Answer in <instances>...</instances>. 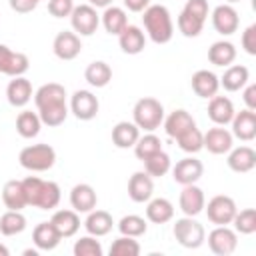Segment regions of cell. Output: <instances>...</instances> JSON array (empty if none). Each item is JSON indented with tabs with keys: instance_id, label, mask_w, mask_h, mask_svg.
Instances as JSON below:
<instances>
[{
	"instance_id": "cell-22",
	"label": "cell",
	"mask_w": 256,
	"mask_h": 256,
	"mask_svg": "<svg viewBox=\"0 0 256 256\" xmlns=\"http://www.w3.org/2000/svg\"><path fill=\"white\" fill-rule=\"evenodd\" d=\"M226 164L232 172L246 174V172L254 170V166H256V152L250 146H238V148L232 146L230 152H228Z\"/></svg>"
},
{
	"instance_id": "cell-2",
	"label": "cell",
	"mask_w": 256,
	"mask_h": 256,
	"mask_svg": "<svg viewBox=\"0 0 256 256\" xmlns=\"http://www.w3.org/2000/svg\"><path fill=\"white\" fill-rule=\"evenodd\" d=\"M26 192V204L40 210H54L60 204V186L52 180H42L38 176H26L22 180Z\"/></svg>"
},
{
	"instance_id": "cell-34",
	"label": "cell",
	"mask_w": 256,
	"mask_h": 256,
	"mask_svg": "<svg viewBox=\"0 0 256 256\" xmlns=\"http://www.w3.org/2000/svg\"><path fill=\"white\" fill-rule=\"evenodd\" d=\"M208 60L214 66L226 68L236 60V46L228 40H218L208 48Z\"/></svg>"
},
{
	"instance_id": "cell-7",
	"label": "cell",
	"mask_w": 256,
	"mask_h": 256,
	"mask_svg": "<svg viewBox=\"0 0 256 256\" xmlns=\"http://www.w3.org/2000/svg\"><path fill=\"white\" fill-rule=\"evenodd\" d=\"M206 216L214 226H228L232 224L234 214L238 212V206L234 202V198L226 196V194H218L214 198L208 200V204H204Z\"/></svg>"
},
{
	"instance_id": "cell-31",
	"label": "cell",
	"mask_w": 256,
	"mask_h": 256,
	"mask_svg": "<svg viewBox=\"0 0 256 256\" xmlns=\"http://www.w3.org/2000/svg\"><path fill=\"white\" fill-rule=\"evenodd\" d=\"M100 22H102V26H104V30H106L108 34L118 36V34L128 26V14H126L124 8L112 4V6L104 8V12H102V16H100Z\"/></svg>"
},
{
	"instance_id": "cell-11",
	"label": "cell",
	"mask_w": 256,
	"mask_h": 256,
	"mask_svg": "<svg viewBox=\"0 0 256 256\" xmlns=\"http://www.w3.org/2000/svg\"><path fill=\"white\" fill-rule=\"evenodd\" d=\"M170 170H172L174 182H178L180 186H186V184H196L202 178L204 164L194 156H186V158L178 160Z\"/></svg>"
},
{
	"instance_id": "cell-15",
	"label": "cell",
	"mask_w": 256,
	"mask_h": 256,
	"mask_svg": "<svg viewBox=\"0 0 256 256\" xmlns=\"http://www.w3.org/2000/svg\"><path fill=\"white\" fill-rule=\"evenodd\" d=\"M52 52L60 60H74L82 52L80 36L76 32H70V30L58 32L56 38H54V42H52Z\"/></svg>"
},
{
	"instance_id": "cell-9",
	"label": "cell",
	"mask_w": 256,
	"mask_h": 256,
	"mask_svg": "<svg viewBox=\"0 0 256 256\" xmlns=\"http://www.w3.org/2000/svg\"><path fill=\"white\" fill-rule=\"evenodd\" d=\"M30 68V60L24 52H14L10 46L0 44V74L16 78L24 76Z\"/></svg>"
},
{
	"instance_id": "cell-47",
	"label": "cell",
	"mask_w": 256,
	"mask_h": 256,
	"mask_svg": "<svg viewBox=\"0 0 256 256\" xmlns=\"http://www.w3.org/2000/svg\"><path fill=\"white\" fill-rule=\"evenodd\" d=\"M72 10H74L72 0H48V12L54 18H66L72 14Z\"/></svg>"
},
{
	"instance_id": "cell-51",
	"label": "cell",
	"mask_w": 256,
	"mask_h": 256,
	"mask_svg": "<svg viewBox=\"0 0 256 256\" xmlns=\"http://www.w3.org/2000/svg\"><path fill=\"white\" fill-rule=\"evenodd\" d=\"M124 8H128L130 12H144L150 6V0H122Z\"/></svg>"
},
{
	"instance_id": "cell-32",
	"label": "cell",
	"mask_w": 256,
	"mask_h": 256,
	"mask_svg": "<svg viewBox=\"0 0 256 256\" xmlns=\"http://www.w3.org/2000/svg\"><path fill=\"white\" fill-rule=\"evenodd\" d=\"M140 136V128L134 124V122H128V120H122L118 124H114L112 128V144L116 148H132L136 144Z\"/></svg>"
},
{
	"instance_id": "cell-17",
	"label": "cell",
	"mask_w": 256,
	"mask_h": 256,
	"mask_svg": "<svg viewBox=\"0 0 256 256\" xmlns=\"http://www.w3.org/2000/svg\"><path fill=\"white\" fill-rule=\"evenodd\" d=\"M154 194V178L148 176L144 170H138L130 176L128 180V196L132 202L136 204H142V202H148Z\"/></svg>"
},
{
	"instance_id": "cell-24",
	"label": "cell",
	"mask_w": 256,
	"mask_h": 256,
	"mask_svg": "<svg viewBox=\"0 0 256 256\" xmlns=\"http://www.w3.org/2000/svg\"><path fill=\"white\" fill-rule=\"evenodd\" d=\"M234 104L228 96H212L208 102V118L216 124V126H226L232 122L234 118Z\"/></svg>"
},
{
	"instance_id": "cell-53",
	"label": "cell",
	"mask_w": 256,
	"mask_h": 256,
	"mask_svg": "<svg viewBox=\"0 0 256 256\" xmlns=\"http://www.w3.org/2000/svg\"><path fill=\"white\" fill-rule=\"evenodd\" d=\"M8 254H10V250L4 244H0V256H8Z\"/></svg>"
},
{
	"instance_id": "cell-13",
	"label": "cell",
	"mask_w": 256,
	"mask_h": 256,
	"mask_svg": "<svg viewBox=\"0 0 256 256\" xmlns=\"http://www.w3.org/2000/svg\"><path fill=\"white\" fill-rule=\"evenodd\" d=\"M202 146L210 154H216V156L228 154L230 148L234 146V136L224 126H214V128H208V132L202 134Z\"/></svg>"
},
{
	"instance_id": "cell-16",
	"label": "cell",
	"mask_w": 256,
	"mask_h": 256,
	"mask_svg": "<svg viewBox=\"0 0 256 256\" xmlns=\"http://www.w3.org/2000/svg\"><path fill=\"white\" fill-rule=\"evenodd\" d=\"M232 136L242 140V142H252L256 138V112L254 110H240L234 112L232 118Z\"/></svg>"
},
{
	"instance_id": "cell-49",
	"label": "cell",
	"mask_w": 256,
	"mask_h": 256,
	"mask_svg": "<svg viewBox=\"0 0 256 256\" xmlns=\"http://www.w3.org/2000/svg\"><path fill=\"white\" fill-rule=\"evenodd\" d=\"M8 4H10V8H12L14 12H18V14H28V12L36 10V6H38L36 0H8Z\"/></svg>"
},
{
	"instance_id": "cell-54",
	"label": "cell",
	"mask_w": 256,
	"mask_h": 256,
	"mask_svg": "<svg viewBox=\"0 0 256 256\" xmlns=\"http://www.w3.org/2000/svg\"><path fill=\"white\" fill-rule=\"evenodd\" d=\"M24 256H38V250H24Z\"/></svg>"
},
{
	"instance_id": "cell-21",
	"label": "cell",
	"mask_w": 256,
	"mask_h": 256,
	"mask_svg": "<svg viewBox=\"0 0 256 256\" xmlns=\"http://www.w3.org/2000/svg\"><path fill=\"white\" fill-rule=\"evenodd\" d=\"M98 204V196L96 190L90 184H76L70 190V206L72 210H76L78 214H88L90 210H94Z\"/></svg>"
},
{
	"instance_id": "cell-4",
	"label": "cell",
	"mask_w": 256,
	"mask_h": 256,
	"mask_svg": "<svg viewBox=\"0 0 256 256\" xmlns=\"http://www.w3.org/2000/svg\"><path fill=\"white\" fill-rule=\"evenodd\" d=\"M132 122L144 132H154L164 122V106H162V102L152 98V96L140 98L132 108Z\"/></svg>"
},
{
	"instance_id": "cell-28",
	"label": "cell",
	"mask_w": 256,
	"mask_h": 256,
	"mask_svg": "<svg viewBox=\"0 0 256 256\" xmlns=\"http://www.w3.org/2000/svg\"><path fill=\"white\" fill-rule=\"evenodd\" d=\"M50 222L54 224V228L58 230V234L62 238H72L78 230H80V216L76 210H56L50 218Z\"/></svg>"
},
{
	"instance_id": "cell-14",
	"label": "cell",
	"mask_w": 256,
	"mask_h": 256,
	"mask_svg": "<svg viewBox=\"0 0 256 256\" xmlns=\"http://www.w3.org/2000/svg\"><path fill=\"white\" fill-rule=\"evenodd\" d=\"M212 26L218 34L230 36L240 26V16L232 4H220L212 10Z\"/></svg>"
},
{
	"instance_id": "cell-56",
	"label": "cell",
	"mask_w": 256,
	"mask_h": 256,
	"mask_svg": "<svg viewBox=\"0 0 256 256\" xmlns=\"http://www.w3.org/2000/svg\"><path fill=\"white\" fill-rule=\"evenodd\" d=\"M36 2H38V4H40V2H42V0H36Z\"/></svg>"
},
{
	"instance_id": "cell-48",
	"label": "cell",
	"mask_w": 256,
	"mask_h": 256,
	"mask_svg": "<svg viewBox=\"0 0 256 256\" xmlns=\"http://www.w3.org/2000/svg\"><path fill=\"white\" fill-rule=\"evenodd\" d=\"M240 44H242V48H244L246 54L256 56V24H250V26L242 32Z\"/></svg>"
},
{
	"instance_id": "cell-8",
	"label": "cell",
	"mask_w": 256,
	"mask_h": 256,
	"mask_svg": "<svg viewBox=\"0 0 256 256\" xmlns=\"http://www.w3.org/2000/svg\"><path fill=\"white\" fill-rule=\"evenodd\" d=\"M70 24L78 36H92L100 26V14L96 12L94 6L80 4V6H74L70 14Z\"/></svg>"
},
{
	"instance_id": "cell-6",
	"label": "cell",
	"mask_w": 256,
	"mask_h": 256,
	"mask_svg": "<svg viewBox=\"0 0 256 256\" xmlns=\"http://www.w3.org/2000/svg\"><path fill=\"white\" fill-rule=\"evenodd\" d=\"M172 234L176 238V242L184 248H200L206 240V230L204 226L194 218V216H184V218H178L174 222V228H172Z\"/></svg>"
},
{
	"instance_id": "cell-23",
	"label": "cell",
	"mask_w": 256,
	"mask_h": 256,
	"mask_svg": "<svg viewBox=\"0 0 256 256\" xmlns=\"http://www.w3.org/2000/svg\"><path fill=\"white\" fill-rule=\"evenodd\" d=\"M118 44H120V48H122L124 54L136 56V54H140L146 48V34L142 32V28H138L134 24H128L118 34Z\"/></svg>"
},
{
	"instance_id": "cell-41",
	"label": "cell",
	"mask_w": 256,
	"mask_h": 256,
	"mask_svg": "<svg viewBox=\"0 0 256 256\" xmlns=\"http://www.w3.org/2000/svg\"><path fill=\"white\" fill-rule=\"evenodd\" d=\"M176 144H178V148L182 150V152H186V154H196V152H200L204 146H202V132L196 128V126H192V128H188L186 132H182L178 138H176Z\"/></svg>"
},
{
	"instance_id": "cell-55",
	"label": "cell",
	"mask_w": 256,
	"mask_h": 256,
	"mask_svg": "<svg viewBox=\"0 0 256 256\" xmlns=\"http://www.w3.org/2000/svg\"><path fill=\"white\" fill-rule=\"evenodd\" d=\"M234 2H240V0H226V4H234Z\"/></svg>"
},
{
	"instance_id": "cell-12",
	"label": "cell",
	"mask_w": 256,
	"mask_h": 256,
	"mask_svg": "<svg viewBox=\"0 0 256 256\" xmlns=\"http://www.w3.org/2000/svg\"><path fill=\"white\" fill-rule=\"evenodd\" d=\"M238 246V234L234 228L228 226H216L208 234V248L218 256H228Z\"/></svg>"
},
{
	"instance_id": "cell-18",
	"label": "cell",
	"mask_w": 256,
	"mask_h": 256,
	"mask_svg": "<svg viewBox=\"0 0 256 256\" xmlns=\"http://www.w3.org/2000/svg\"><path fill=\"white\" fill-rule=\"evenodd\" d=\"M178 204H180V210L184 212V216H198L204 210V204H206L204 190L196 184H186L180 192Z\"/></svg>"
},
{
	"instance_id": "cell-52",
	"label": "cell",
	"mask_w": 256,
	"mask_h": 256,
	"mask_svg": "<svg viewBox=\"0 0 256 256\" xmlns=\"http://www.w3.org/2000/svg\"><path fill=\"white\" fill-rule=\"evenodd\" d=\"M112 2L114 0H88V4L94 8H108V6H112Z\"/></svg>"
},
{
	"instance_id": "cell-44",
	"label": "cell",
	"mask_w": 256,
	"mask_h": 256,
	"mask_svg": "<svg viewBox=\"0 0 256 256\" xmlns=\"http://www.w3.org/2000/svg\"><path fill=\"white\" fill-rule=\"evenodd\" d=\"M74 256H102V244L100 240H96V236H82L80 240L74 242V248H72Z\"/></svg>"
},
{
	"instance_id": "cell-50",
	"label": "cell",
	"mask_w": 256,
	"mask_h": 256,
	"mask_svg": "<svg viewBox=\"0 0 256 256\" xmlns=\"http://www.w3.org/2000/svg\"><path fill=\"white\" fill-rule=\"evenodd\" d=\"M242 90H244L242 92V100H244L246 108L256 112V84H246Z\"/></svg>"
},
{
	"instance_id": "cell-46",
	"label": "cell",
	"mask_w": 256,
	"mask_h": 256,
	"mask_svg": "<svg viewBox=\"0 0 256 256\" xmlns=\"http://www.w3.org/2000/svg\"><path fill=\"white\" fill-rule=\"evenodd\" d=\"M182 10L188 12L190 16H194V18L202 20V22H206V18H208V14H210L208 0H186V4H184Z\"/></svg>"
},
{
	"instance_id": "cell-43",
	"label": "cell",
	"mask_w": 256,
	"mask_h": 256,
	"mask_svg": "<svg viewBox=\"0 0 256 256\" xmlns=\"http://www.w3.org/2000/svg\"><path fill=\"white\" fill-rule=\"evenodd\" d=\"M138 254H140V244L132 236L122 234L110 246V256H138Z\"/></svg>"
},
{
	"instance_id": "cell-38",
	"label": "cell",
	"mask_w": 256,
	"mask_h": 256,
	"mask_svg": "<svg viewBox=\"0 0 256 256\" xmlns=\"http://www.w3.org/2000/svg\"><path fill=\"white\" fill-rule=\"evenodd\" d=\"M142 162H144V172H146L148 176H152V178H162V176H166V174L170 172V168H172V160H170V156H168L164 150H160V152L148 156V158L142 160Z\"/></svg>"
},
{
	"instance_id": "cell-45",
	"label": "cell",
	"mask_w": 256,
	"mask_h": 256,
	"mask_svg": "<svg viewBox=\"0 0 256 256\" xmlns=\"http://www.w3.org/2000/svg\"><path fill=\"white\" fill-rule=\"evenodd\" d=\"M176 24H178V30L182 32V36H186V38H196V36H200L202 28H204V22H202V20L190 16V14L184 12V10L180 12Z\"/></svg>"
},
{
	"instance_id": "cell-37",
	"label": "cell",
	"mask_w": 256,
	"mask_h": 256,
	"mask_svg": "<svg viewBox=\"0 0 256 256\" xmlns=\"http://www.w3.org/2000/svg\"><path fill=\"white\" fill-rule=\"evenodd\" d=\"M26 216L22 210H6L0 216V234L4 236H16L26 230Z\"/></svg>"
},
{
	"instance_id": "cell-20",
	"label": "cell",
	"mask_w": 256,
	"mask_h": 256,
	"mask_svg": "<svg viewBox=\"0 0 256 256\" xmlns=\"http://www.w3.org/2000/svg\"><path fill=\"white\" fill-rule=\"evenodd\" d=\"M32 84H30V80L28 78H24V76H16V78H12L10 82H8V86H6V100H8V104L10 106H14V108H24L30 100H32Z\"/></svg>"
},
{
	"instance_id": "cell-1",
	"label": "cell",
	"mask_w": 256,
	"mask_h": 256,
	"mask_svg": "<svg viewBox=\"0 0 256 256\" xmlns=\"http://www.w3.org/2000/svg\"><path fill=\"white\" fill-rule=\"evenodd\" d=\"M34 104L38 108V116L42 124L56 128L64 124L68 118V104H66V88L58 82L42 84L34 92Z\"/></svg>"
},
{
	"instance_id": "cell-26",
	"label": "cell",
	"mask_w": 256,
	"mask_h": 256,
	"mask_svg": "<svg viewBox=\"0 0 256 256\" xmlns=\"http://www.w3.org/2000/svg\"><path fill=\"white\" fill-rule=\"evenodd\" d=\"M218 80H220V86L226 92H238L248 84L250 70L246 66H242V64H230V66H226L224 74Z\"/></svg>"
},
{
	"instance_id": "cell-40",
	"label": "cell",
	"mask_w": 256,
	"mask_h": 256,
	"mask_svg": "<svg viewBox=\"0 0 256 256\" xmlns=\"http://www.w3.org/2000/svg\"><path fill=\"white\" fill-rule=\"evenodd\" d=\"M118 230H120V234H124V236L140 238V236L146 234L148 224H146V218H142V216H138V214H128V216H122V218H120Z\"/></svg>"
},
{
	"instance_id": "cell-35",
	"label": "cell",
	"mask_w": 256,
	"mask_h": 256,
	"mask_svg": "<svg viewBox=\"0 0 256 256\" xmlns=\"http://www.w3.org/2000/svg\"><path fill=\"white\" fill-rule=\"evenodd\" d=\"M84 80L92 86V88H104L108 86V82L112 80V68L102 62V60H94L86 66L84 70Z\"/></svg>"
},
{
	"instance_id": "cell-29",
	"label": "cell",
	"mask_w": 256,
	"mask_h": 256,
	"mask_svg": "<svg viewBox=\"0 0 256 256\" xmlns=\"http://www.w3.org/2000/svg\"><path fill=\"white\" fill-rule=\"evenodd\" d=\"M84 228H86V232H88L90 236L100 238V236L110 234V230L114 228V220H112L110 212H106V210H96V208H94V210L88 212V216H86V220H84Z\"/></svg>"
},
{
	"instance_id": "cell-30",
	"label": "cell",
	"mask_w": 256,
	"mask_h": 256,
	"mask_svg": "<svg viewBox=\"0 0 256 256\" xmlns=\"http://www.w3.org/2000/svg\"><path fill=\"white\" fill-rule=\"evenodd\" d=\"M174 218V204L168 198H150L146 204V220L152 224H166Z\"/></svg>"
},
{
	"instance_id": "cell-42",
	"label": "cell",
	"mask_w": 256,
	"mask_h": 256,
	"mask_svg": "<svg viewBox=\"0 0 256 256\" xmlns=\"http://www.w3.org/2000/svg\"><path fill=\"white\" fill-rule=\"evenodd\" d=\"M232 224H234V230L236 234H254L256 232V210L254 208H244V210H238L232 218Z\"/></svg>"
},
{
	"instance_id": "cell-33",
	"label": "cell",
	"mask_w": 256,
	"mask_h": 256,
	"mask_svg": "<svg viewBox=\"0 0 256 256\" xmlns=\"http://www.w3.org/2000/svg\"><path fill=\"white\" fill-rule=\"evenodd\" d=\"M2 202L8 210H22L26 208V192L22 180H8L2 188Z\"/></svg>"
},
{
	"instance_id": "cell-5",
	"label": "cell",
	"mask_w": 256,
	"mask_h": 256,
	"mask_svg": "<svg viewBox=\"0 0 256 256\" xmlns=\"http://www.w3.org/2000/svg\"><path fill=\"white\" fill-rule=\"evenodd\" d=\"M18 162L24 170L30 172H46L56 164V150L50 144H30L20 150Z\"/></svg>"
},
{
	"instance_id": "cell-25",
	"label": "cell",
	"mask_w": 256,
	"mask_h": 256,
	"mask_svg": "<svg viewBox=\"0 0 256 256\" xmlns=\"http://www.w3.org/2000/svg\"><path fill=\"white\" fill-rule=\"evenodd\" d=\"M60 240H62V236L58 234V230L54 228V224L50 220L36 224L34 230H32V242H34V246L38 250L50 252L60 244Z\"/></svg>"
},
{
	"instance_id": "cell-39",
	"label": "cell",
	"mask_w": 256,
	"mask_h": 256,
	"mask_svg": "<svg viewBox=\"0 0 256 256\" xmlns=\"http://www.w3.org/2000/svg\"><path fill=\"white\" fill-rule=\"evenodd\" d=\"M132 148H134V154H136L138 160H146L148 156H152V154L162 150V140L154 132H148L144 136H138V140H136V144Z\"/></svg>"
},
{
	"instance_id": "cell-10",
	"label": "cell",
	"mask_w": 256,
	"mask_h": 256,
	"mask_svg": "<svg viewBox=\"0 0 256 256\" xmlns=\"http://www.w3.org/2000/svg\"><path fill=\"white\" fill-rule=\"evenodd\" d=\"M100 110V102L98 98L90 92V90H76L70 98V112L82 120V122H88L92 118H96Z\"/></svg>"
},
{
	"instance_id": "cell-3",
	"label": "cell",
	"mask_w": 256,
	"mask_h": 256,
	"mask_svg": "<svg viewBox=\"0 0 256 256\" xmlns=\"http://www.w3.org/2000/svg\"><path fill=\"white\" fill-rule=\"evenodd\" d=\"M142 22L146 36L154 44H168L174 36V22L170 16V10L164 4H150L142 12Z\"/></svg>"
},
{
	"instance_id": "cell-36",
	"label": "cell",
	"mask_w": 256,
	"mask_h": 256,
	"mask_svg": "<svg viewBox=\"0 0 256 256\" xmlns=\"http://www.w3.org/2000/svg\"><path fill=\"white\" fill-rule=\"evenodd\" d=\"M40 128H42V120L38 116V112H32V110H22L18 116H16V132L30 140V138H36L40 134Z\"/></svg>"
},
{
	"instance_id": "cell-19",
	"label": "cell",
	"mask_w": 256,
	"mask_h": 256,
	"mask_svg": "<svg viewBox=\"0 0 256 256\" xmlns=\"http://www.w3.org/2000/svg\"><path fill=\"white\" fill-rule=\"evenodd\" d=\"M190 86H192V90H194L196 96L210 100L212 96L218 94V90H220V80H218V76H216L212 70H196V72L192 74Z\"/></svg>"
},
{
	"instance_id": "cell-27",
	"label": "cell",
	"mask_w": 256,
	"mask_h": 256,
	"mask_svg": "<svg viewBox=\"0 0 256 256\" xmlns=\"http://www.w3.org/2000/svg\"><path fill=\"white\" fill-rule=\"evenodd\" d=\"M164 132L170 136V138H178L182 132H186L188 128H192V126H196V120L192 118V114L190 112H186V110H182V108H178V110H174V112H170L166 118H164Z\"/></svg>"
}]
</instances>
